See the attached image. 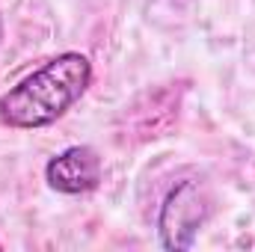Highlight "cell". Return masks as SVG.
<instances>
[{
    "label": "cell",
    "instance_id": "3",
    "mask_svg": "<svg viewBox=\"0 0 255 252\" xmlns=\"http://www.w3.org/2000/svg\"><path fill=\"white\" fill-rule=\"evenodd\" d=\"M211 217V196L199 178H184L166 193L157 217L160 247L172 252H187L196 247L202 226Z\"/></svg>",
    "mask_w": 255,
    "mask_h": 252
},
{
    "label": "cell",
    "instance_id": "4",
    "mask_svg": "<svg viewBox=\"0 0 255 252\" xmlns=\"http://www.w3.org/2000/svg\"><path fill=\"white\" fill-rule=\"evenodd\" d=\"M45 181L65 196L92 193L101 184V157L92 145H68L48 160Z\"/></svg>",
    "mask_w": 255,
    "mask_h": 252
},
{
    "label": "cell",
    "instance_id": "6",
    "mask_svg": "<svg viewBox=\"0 0 255 252\" xmlns=\"http://www.w3.org/2000/svg\"><path fill=\"white\" fill-rule=\"evenodd\" d=\"M0 250H3V244H0Z\"/></svg>",
    "mask_w": 255,
    "mask_h": 252
},
{
    "label": "cell",
    "instance_id": "1",
    "mask_svg": "<svg viewBox=\"0 0 255 252\" xmlns=\"http://www.w3.org/2000/svg\"><path fill=\"white\" fill-rule=\"evenodd\" d=\"M89 83H92L89 57L65 51L0 95V125L15 130L54 125L86 95Z\"/></svg>",
    "mask_w": 255,
    "mask_h": 252
},
{
    "label": "cell",
    "instance_id": "2",
    "mask_svg": "<svg viewBox=\"0 0 255 252\" xmlns=\"http://www.w3.org/2000/svg\"><path fill=\"white\" fill-rule=\"evenodd\" d=\"M181 104H184V83L148 86L133 101H128L116 116V139L122 145H142L169 136L178 127Z\"/></svg>",
    "mask_w": 255,
    "mask_h": 252
},
{
    "label": "cell",
    "instance_id": "5",
    "mask_svg": "<svg viewBox=\"0 0 255 252\" xmlns=\"http://www.w3.org/2000/svg\"><path fill=\"white\" fill-rule=\"evenodd\" d=\"M0 42H3V15H0Z\"/></svg>",
    "mask_w": 255,
    "mask_h": 252
}]
</instances>
